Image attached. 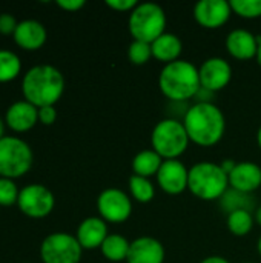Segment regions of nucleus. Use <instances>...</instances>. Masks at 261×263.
<instances>
[{
  "label": "nucleus",
  "instance_id": "nucleus-1",
  "mask_svg": "<svg viewBox=\"0 0 261 263\" xmlns=\"http://www.w3.org/2000/svg\"><path fill=\"white\" fill-rule=\"evenodd\" d=\"M189 140L200 146L217 145L226 129V120L222 109L212 102H198L192 105L183 119Z\"/></svg>",
  "mask_w": 261,
  "mask_h": 263
},
{
  "label": "nucleus",
  "instance_id": "nucleus-2",
  "mask_svg": "<svg viewBox=\"0 0 261 263\" xmlns=\"http://www.w3.org/2000/svg\"><path fill=\"white\" fill-rule=\"evenodd\" d=\"M22 91L25 100L37 108L54 106L65 91L63 74L52 65H35L23 76Z\"/></svg>",
  "mask_w": 261,
  "mask_h": 263
},
{
  "label": "nucleus",
  "instance_id": "nucleus-3",
  "mask_svg": "<svg viewBox=\"0 0 261 263\" xmlns=\"http://www.w3.org/2000/svg\"><path fill=\"white\" fill-rule=\"evenodd\" d=\"M160 91L172 102H186L202 88L198 68L188 60H175L163 66L158 77Z\"/></svg>",
  "mask_w": 261,
  "mask_h": 263
},
{
  "label": "nucleus",
  "instance_id": "nucleus-4",
  "mask_svg": "<svg viewBox=\"0 0 261 263\" xmlns=\"http://www.w3.org/2000/svg\"><path fill=\"white\" fill-rule=\"evenodd\" d=\"M229 186L228 174L218 163L200 162L189 168L188 190L202 200L222 199Z\"/></svg>",
  "mask_w": 261,
  "mask_h": 263
},
{
  "label": "nucleus",
  "instance_id": "nucleus-5",
  "mask_svg": "<svg viewBox=\"0 0 261 263\" xmlns=\"http://www.w3.org/2000/svg\"><path fill=\"white\" fill-rule=\"evenodd\" d=\"M189 136L183 122L175 119H163L160 120L151 134L152 149L163 160L178 159L189 146Z\"/></svg>",
  "mask_w": 261,
  "mask_h": 263
},
{
  "label": "nucleus",
  "instance_id": "nucleus-6",
  "mask_svg": "<svg viewBox=\"0 0 261 263\" xmlns=\"http://www.w3.org/2000/svg\"><path fill=\"white\" fill-rule=\"evenodd\" d=\"M165 9L154 2L138 3L129 14V32L134 40L152 43L166 31Z\"/></svg>",
  "mask_w": 261,
  "mask_h": 263
},
{
  "label": "nucleus",
  "instance_id": "nucleus-7",
  "mask_svg": "<svg viewBox=\"0 0 261 263\" xmlns=\"http://www.w3.org/2000/svg\"><path fill=\"white\" fill-rule=\"evenodd\" d=\"M31 166L32 151L29 145L22 139L5 136L0 140V177H22Z\"/></svg>",
  "mask_w": 261,
  "mask_h": 263
},
{
  "label": "nucleus",
  "instance_id": "nucleus-8",
  "mask_svg": "<svg viewBox=\"0 0 261 263\" xmlns=\"http://www.w3.org/2000/svg\"><path fill=\"white\" fill-rule=\"evenodd\" d=\"M82 251L77 237L68 233H52L40 245L43 263H78Z\"/></svg>",
  "mask_w": 261,
  "mask_h": 263
},
{
  "label": "nucleus",
  "instance_id": "nucleus-9",
  "mask_svg": "<svg viewBox=\"0 0 261 263\" xmlns=\"http://www.w3.org/2000/svg\"><path fill=\"white\" fill-rule=\"evenodd\" d=\"M17 205L23 214L34 219H42L54 210L55 199L46 186L40 183H32L20 190Z\"/></svg>",
  "mask_w": 261,
  "mask_h": 263
},
{
  "label": "nucleus",
  "instance_id": "nucleus-10",
  "mask_svg": "<svg viewBox=\"0 0 261 263\" xmlns=\"http://www.w3.org/2000/svg\"><path fill=\"white\" fill-rule=\"evenodd\" d=\"M97 210L105 222L123 223L132 213V202L125 191L118 188H108L100 193L97 199Z\"/></svg>",
  "mask_w": 261,
  "mask_h": 263
},
{
  "label": "nucleus",
  "instance_id": "nucleus-11",
  "mask_svg": "<svg viewBox=\"0 0 261 263\" xmlns=\"http://www.w3.org/2000/svg\"><path fill=\"white\" fill-rule=\"evenodd\" d=\"M200 85L209 92H217L226 88L232 79V68L228 60L222 57H211L198 68Z\"/></svg>",
  "mask_w": 261,
  "mask_h": 263
},
{
  "label": "nucleus",
  "instance_id": "nucleus-12",
  "mask_svg": "<svg viewBox=\"0 0 261 263\" xmlns=\"http://www.w3.org/2000/svg\"><path fill=\"white\" fill-rule=\"evenodd\" d=\"M232 14L231 2L226 0H202L194 6V18L208 29L223 26Z\"/></svg>",
  "mask_w": 261,
  "mask_h": 263
},
{
  "label": "nucleus",
  "instance_id": "nucleus-13",
  "mask_svg": "<svg viewBox=\"0 0 261 263\" xmlns=\"http://www.w3.org/2000/svg\"><path fill=\"white\" fill-rule=\"evenodd\" d=\"M155 177H157L160 188L166 194L175 196V194H182L188 188L189 170L177 159L163 160Z\"/></svg>",
  "mask_w": 261,
  "mask_h": 263
},
{
  "label": "nucleus",
  "instance_id": "nucleus-14",
  "mask_svg": "<svg viewBox=\"0 0 261 263\" xmlns=\"http://www.w3.org/2000/svg\"><path fill=\"white\" fill-rule=\"evenodd\" d=\"M229 186L242 194H249L261 186V166L254 162H240L229 173Z\"/></svg>",
  "mask_w": 261,
  "mask_h": 263
},
{
  "label": "nucleus",
  "instance_id": "nucleus-15",
  "mask_svg": "<svg viewBox=\"0 0 261 263\" xmlns=\"http://www.w3.org/2000/svg\"><path fill=\"white\" fill-rule=\"evenodd\" d=\"M128 263H163L165 262V247L160 240L154 237H138L131 242Z\"/></svg>",
  "mask_w": 261,
  "mask_h": 263
},
{
  "label": "nucleus",
  "instance_id": "nucleus-16",
  "mask_svg": "<svg viewBox=\"0 0 261 263\" xmlns=\"http://www.w3.org/2000/svg\"><path fill=\"white\" fill-rule=\"evenodd\" d=\"M46 28L34 18H26L18 22L12 37L14 42L26 49V51H35L38 48H42L46 42Z\"/></svg>",
  "mask_w": 261,
  "mask_h": 263
},
{
  "label": "nucleus",
  "instance_id": "nucleus-17",
  "mask_svg": "<svg viewBox=\"0 0 261 263\" xmlns=\"http://www.w3.org/2000/svg\"><path fill=\"white\" fill-rule=\"evenodd\" d=\"M226 49L238 60H248L257 57L258 37L248 29H234L226 37Z\"/></svg>",
  "mask_w": 261,
  "mask_h": 263
},
{
  "label": "nucleus",
  "instance_id": "nucleus-18",
  "mask_svg": "<svg viewBox=\"0 0 261 263\" xmlns=\"http://www.w3.org/2000/svg\"><path fill=\"white\" fill-rule=\"evenodd\" d=\"M8 126L17 133H25L31 129L38 120V108L26 100L14 102L5 116Z\"/></svg>",
  "mask_w": 261,
  "mask_h": 263
},
{
  "label": "nucleus",
  "instance_id": "nucleus-19",
  "mask_svg": "<svg viewBox=\"0 0 261 263\" xmlns=\"http://www.w3.org/2000/svg\"><path fill=\"white\" fill-rule=\"evenodd\" d=\"M108 227L102 217H88L77 228V240L83 250L100 248L108 237Z\"/></svg>",
  "mask_w": 261,
  "mask_h": 263
},
{
  "label": "nucleus",
  "instance_id": "nucleus-20",
  "mask_svg": "<svg viewBox=\"0 0 261 263\" xmlns=\"http://www.w3.org/2000/svg\"><path fill=\"white\" fill-rule=\"evenodd\" d=\"M151 48H152V57L168 65L178 60V55L182 54L183 49V43L178 35L172 32H165L151 43Z\"/></svg>",
  "mask_w": 261,
  "mask_h": 263
},
{
  "label": "nucleus",
  "instance_id": "nucleus-21",
  "mask_svg": "<svg viewBox=\"0 0 261 263\" xmlns=\"http://www.w3.org/2000/svg\"><path fill=\"white\" fill-rule=\"evenodd\" d=\"M162 163H163V159L154 149H145L134 156L132 171L135 176L149 179L152 176H157Z\"/></svg>",
  "mask_w": 261,
  "mask_h": 263
},
{
  "label": "nucleus",
  "instance_id": "nucleus-22",
  "mask_svg": "<svg viewBox=\"0 0 261 263\" xmlns=\"http://www.w3.org/2000/svg\"><path fill=\"white\" fill-rule=\"evenodd\" d=\"M131 242L125 239L120 234H109L103 245L100 247L102 254L109 260V262H123L128 259Z\"/></svg>",
  "mask_w": 261,
  "mask_h": 263
},
{
  "label": "nucleus",
  "instance_id": "nucleus-23",
  "mask_svg": "<svg viewBox=\"0 0 261 263\" xmlns=\"http://www.w3.org/2000/svg\"><path fill=\"white\" fill-rule=\"evenodd\" d=\"M252 227H254V217L248 210H234L229 213L228 228L234 236L243 237L252 230Z\"/></svg>",
  "mask_w": 261,
  "mask_h": 263
},
{
  "label": "nucleus",
  "instance_id": "nucleus-24",
  "mask_svg": "<svg viewBox=\"0 0 261 263\" xmlns=\"http://www.w3.org/2000/svg\"><path fill=\"white\" fill-rule=\"evenodd\" d=\"M20 57L9 49H0V82L14 80L20 74Z\"/></svg>",
  "mask_w": 261,
  "mask_h": 263
},
{
  "label": "nucleus",
  "instance_id": "nucleus-25",
  "mask_svg": "<svg viewBox=\"0 0 261 263\" xmlns=\"http://www.w3.org/2000/svg\"><path fill=\"white\" fill-rule=\"evenodd\" d=\"M129 191L131 196L140 203H148L155 196V188L152 182L146 177H140L135 174H132L129 179Z\"/></svg>",
  "mask_w": 261,
  "mask_h": 263
},
{
  "label": "nucleus",
  "instance_id": "nucleus-26",
  "mask_svg": "<svg viewBox=\"0 0 261 263\" xmlns=\"http://www.w3.org/2000/svg\"><path fill=\"white\" fill-rule=\"evenodd\" d=\"M231 8L243 18L261 17V0H231Z\"/></svg>",
  "mask_w": 261,
  "mask_h": 263
},
{
  "label": "nucleus",
  "instance_id": "nucleus-27",
  "mask_svg": "<svg viewBox=\"0 0 261 263\" xmlns=\"http://www.w3.org/2000/svg\"><path fill=\"white\" fill-rule=\"evenodd\" d=\"M128 55H129L131 63H134V65L148 63L149 59L152 57L151 43L140 42V40H132V43L129 45V49H128Z\"/></svg>",
  "mask_w": 261,
  "mask_h": 263
},
{
  "label": "nucleus",
  "instance_id": "nucleus-28",
  "mask_svg": "<svg viewBox=\"0 0 261 263\" xmlns=\"http://www.w3.org/2000/svg\"><path fill=\"white\" fill-rule=\"evenodd\" d=\"M18 194L20 191L12 179L0 177V205L9 206L12 203H17Z\"/></svg>",
  "mask_w": 261,
  "mask_h": 263
},
{
  "label": "nucleus",
  "instance_id": "nucleus-29",
  "mask_svg": "<svg viewBox=\"0 0 261 263\" xmlns=\"http://www.w3.org/2000/svg\"><path fill=\"white\" fill-rule=\"evenodd\" d=\"M18 22L15 20V17L12 14L3 12L0 14V34H14L15 28H17Z\"/></svg>",
  "mask_w": 261,
  "mask_h": 263
},
{
  "label": "nucleus",
  "instance_id": "nucleus-30",
  "mask_svg": "<svg viewBox=\"0 0 261 263\" xmlns=\"http://www.w3.org/2000/svg\"><path fill=\"white\" fill-rule=\"evenodd\" d=\"M106 5L118 12H131L138 5V2H135V0H106Z\"/></svg>",
  "mask_w": 261,
  "mask_h": 263
},
{
  "label": "nucleus",
  "instance_id": "nucleus-31",
  "mask_svg": "<svg viewBox=\"0 0 261 263\" xmlns=\"http://www.w3.org/2000/svg\"><path fill=\"white\" fill-rule=\"evenodd\" d=\"M57 119V111L54 106H43L38 108V120L43 125H52Z\"/></svg>",
  "mask_w": 261,
  "mask_h": 263
},
{
  "label": "nucleus",
  "instance_id": "nucleus-32",
  "mask_svg": "<svg viewBox=\"0 0 261 263\" xmlns=\"http://www.w3.org/2000/svg\"><path fill=\"white\" fill-rule=\"evenodd\" d=\"M57 5L66 11H77L85 6V0H57Z\"/></svg>",
  "mask_w": 261,
  "mask_h": 263
},
{
  "label": "nucleus",
  "instance_id": "nucleus-33",
  "mask_svg": "<svg viewBox=\"0 0 261 263\" xmlns=\"http://www.w3.org/2000/svg\"><path fill=\"white\" fill-rule=\"evenodd\" d=\"M235 165H237V163H235L234 160H231V159H226V160H223V162L220 163V166L223 168V171H225L228 176H229V173L235 168Z\"/></svg>",
  "mask_w": 261,
  "mask_h": 263
},
{
  "label": "nucleus",
  "instance_id": "nucleus-34",
  "mask_svg": "<svg viewBox=\"0 0 261 263\" xmlns=\"http://www.w3.org/2000/svg\"><path fill=\"white\" fill-rule=\"evenodd\" d=\"M200 263H231L228 259L222 257V256H209L206 259H203Z\"/></svg>",
  "mask_w": 261,
  "mask_h": 263
},
{
  "label": "nucleus",
  "instance_id": "nucleus-35",
  "mask_svg": "<svg viewBox=\"0 0 261 263\" xmlns=\"http://www.w3.org/2000/svg\"><path fill=\"white\" fill-rule=\"evenodd\" d=\"M257 62H258V65L261 66V35H258V49H257Z\"/></svg>",
  "mask_w": 261,
  "mask_h": 263
},
{
  "label": "nucleus",
  "instance_id": "nucleus-36",
  "mask_svg": "<svg viewBox=\"0 0 261 263\" xmlns=\"http://www.w3.org/2000/svg\"><path fill=\"white\" fill-rule=\"evenodd\" d=\"M255 222L261 227V206L257 210V213H255Z\"/></svg>",
  "mask_w": 261,
  "mask_h": 263
},
{
  "label": "nucleus",
  "instance_id": "nucleus-37",
  "mask_svg": "<svg viewBox=\"0 0 261 263\" xmlns=\"http://www.w3.org/2000/svg\"><path fill=\"white\" fill-rule=\"evenodd\" d=\"M3 133H5V123H3V120L0 119V140L5 137V136H3Z\"/></svg>",
  "mask_w": 261,
  "mask_h": 263
},
{
  "label": "nucleus",
  "instance_id": "nucleus-38",
  "mask_svg": "<svg viewBox=\"0 0 261 263\" xmlns=\"http://www.w3.org/2000/svg\"><path fill=\"white\" fill-rule=\"evenodd\" d=\"M257 142H258V146L261 148V126L260 129H258V133H257Z\"/></svg>",
  "mask_w": 261,
  "mask_h": 263
},
{
  "label": "nucleus",
  "instance_id": "nucleus-39",
  "mask_svg": "<svg viewBox=\"0 0 261 263\" xmlns=\"http://www.w3.org/2000/svg\"><path fill=\"white\" fill-rule=\"evenodd\" d=\"M257 248H258V253H260V256H261V237L258 239V245H257Z\"/></svg>",
  "mask_w": 261,
  "mask_h": 263
},
{
  "label": "nucleus",
  "instance_id": "nucleus-40",
  "mask_svg": "<svg viewBox=\"0 0 261 263\" xmlns=\"http://www.w3.org/2000/svg\"><path fill=\"white\" fill-rule=\"evenodd\" d=\"M249 263H251V262H249Z\"/></svg>",
  "mask_w": 261,
  "mask_h": 263
}]
</instances>
